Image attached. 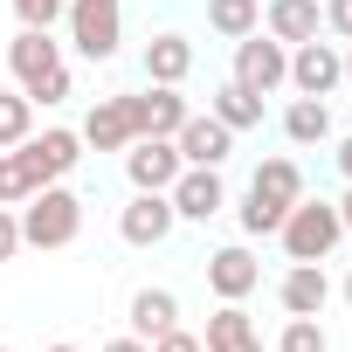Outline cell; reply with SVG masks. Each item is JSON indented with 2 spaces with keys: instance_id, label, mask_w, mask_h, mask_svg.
<instances>
[{
  "instance_id": "6da1fadb",
  "label": "cell",
  "mask_w": 352,
  "mask_h": 352,
  "mask_svg": "<svg viewBox=\"0 0 352 352\" xmlns=\"http://www.w3.org/2000/svg\"><path fill=\"white\" fill-rule=\"evenodd\" d=\"M76 235H83V201L63 180H49L21 201V249H69Z\"/></svg>"
},
{
  "instance_id": "7a4b0ae2",
  "label": "cell",
  "mask_w": 352,
  "mask_h": 352,
  "mask_svg": "<svg viewBox=\"0 0 352 352\" xmlns=\"http://www.w3.org/2000/svg\"><path fill=\"white\" fill-rule=\"evenodd\" d=\"M276 242H283V256L290 263H324L338 242H345V221H338V201H290V214H283V228H276Z\"/></svg>"
},
{
  "instance_id": "3957f363",
  "label": "cell",
  "mask_w": 352,
  "mask_h": 352,
  "mask_svg": "<svg viewBox=\"0 0 352 352\" xmlns=\"http://www.w3.org/2000/svg\"><path fill=\"white\" fill-rule=\"evenodd\" d=\"M69 42L83 63H111L118 42H124V21H118V0H69Z\"/></svg>"
},
{
  "instance_id": "277c9868",
  "label": "cell",
  "mask_w": 352,
  "mask_h": 352,
  "mask_svg": "<svg viewBox=\"0 0 352 352\" xmlns=\"http://www.w3.org/2000/svg\"><path fill=\"white\" fill-rule=\"evenodd\" d=\"M235 83L249 90V97H270V90H283L290 83V49L276 42V35H242L235 42Z\"/></svg>"
},
{
  "instance_id": "5b68a950",
  "label": "cell",
  "mask_w": 352,
  "mask_h": 352,
  "mask_svg": "<svg viewBox=\"0 0 352 352\" xmlns=\"http://www.w3.org/2000/svg\"><path fill=\"white\" fill-rule=\"evenodd\" d=\"M124 111H131V138H173V131L187 124V97H180V83L131 90V97H124Z\"/></svg>"
},
{
  "instance_id": "8992f818",
  "label": "cell",
  "mask_w": 352,
  "mask_h": 352,
  "mask_svg": "<svg viewBox=\"0 0 352 352\" xmlns=\"http://www.w3.org/2000/svg\"><path fill=\"white\" fill-rule=\"evenodd\" d=\"M180 145L173 138H131L124 145V173H131V194H166L173 180H180Z\"/></svg>"
},
{
  "instance_id": "52a82bcc",
  "label": "cell",
  "mask_w": 352,
  "mask_h": 352,
  "mask_svg": "<svg viewBox=\"0 0 352 352\" xmlns=\"http://www.w3.org/2000/svg\"><path fill=\"white\" fill-rule=\"evenodd\" d=\"M173 214L180 221H214L228 208V187H221V166H180V180L166 187Z\"/></svg>"
},
{
  "instance_id": "ba28073f",
  "label": "cell",
  "mask_w": 352,
  "mask_h": 352,
  "mask_svg": "<svg viewBox=\"0 0 352 352\" xmlns=\"http://www.w3.org/2000/svg\"><path fill=\"white\" fill-rule=\"evenodd\" d=\"M338 83H345L338 42H318V35H311V42L290 49V90H297V97H331Z\"/></svg>"
},
{
  "instance_id": "9c48e42d",
  "label": "cell",
  "mask_w": 352,
  "mask_h": 352,
  "mask_svg": "<svg viewBox=\"0 0 352 352\" xmlns=\"http://www.w3.org/2000/svg\"><path fill=\"white\" fill-rule=\"evenodd\" d=\"M173 145H180L187 166H221V159L235 152V131H228L214 111H187V124L173 131Z\"/></svg>"
},
{
  "instance_id": "30bf717a",
  "label": "cell",
  "mask_w": 352,
  "mask_h": 352,
  "mask_svg": "<svg viewBox=\"0 0 352 352\" xmlns=\"http://www.w3.org/2000/svg\"><path fill=\"white\" fill-rule=\"evenodd\" d=\"M173 228H180V214H173L166 194H131V208L118 214V235H124L131 249H159Z\"/></svg>"
},
{
  "instance_id": "8fae6325",
  "label": "cell",
  "mask_w": 352,
  "mask_h": 352,
  "mask_svg": "<svg viewBox=\"0 0 352 352\" xmlns=\"http://www.w3.org/2000/svg\"><path fill=\"white\" fill-rule=\"evenodd\" d=\"M208 290H214L221 304H242L249 290H263V263H256L242 242H228V249L208 256Z\"/></svg>"
},
{
  "instance_id": "7c38bea8",
  "label": "cell",
  "mask_w": 352,
  "mask_h": 352,
  "mask_svg": "<svg viewBox=\"0 0 352 352\" xmlns=\"http://www.w3.org/2000/svg\"><path fill=\"white\" fill-rule=\"evenodd\" d=\"M276 304H283L290 318H318V311L331 304V276H324V263H290L283 283H276Z\"/></svg>"
},
{
  "instance_id": "4fadbf2b",
  "label": "cell",
  "mask_w": 352,
  "mask_h": 352,
  "mask_svg": "<svg viewBox=\"0 0 352 352\" xmlns=\"http://www.w3.org/2000/svg\"><path fill=\"white\" fill-rule=\"evenodd\" d=\"M21 152L35 159V173H42V180H69V173L83 166V131H69V124H49V131H42V138H28Z\"/></svg>"
},
{
  "instance_id": "5bb4252c",
  "label": "cell",
  "mask_w": 352,
  "mask_h": 352,
  "mask_svg": "<svg viewBox=\"0 0 352 352\" xmlns=\"http://www.w3.org/2000/svg\"><path fill=\"white\" fill-rule=\"evenodd\" d=\"M318 28H324V8H318V0H270V8H263V35H276L283 49L311 42Z\"/></svg>"
},
{
  "instance_id": "9a60e30c",
  "label": "cell",
  "mask_w": 352,
  "mask_h": 352,
  "mask_svg": "<svg viewBox=\"0 0 352 352\" xmlns=\"http://www.w3.org/2000/svg\"><path fill=\"white\" fill-rule=\"evenodd\" d=\"M63 63V42H49V28H21L14 42H8V69H14V83L28 90L35 76H49Z\"/></svg>"
},
{
  "instance_id": "2e32d148",
  "label": "cell",
  "mask_w": 352,
  "mask_h": 352,
  "mask_svg": "<svg viewBox=\"0 0 352 352\" xmlns=\"http://www.w3.org/2000/svg\"><path fill=\"white\" fill-rule=\"evenodd\" d=\"M83 145H90V152H124V145H131V111H124V97H97V104H90Z\"/></svg>"
},
{
  "instance_id": "e0dca14e",
  "label": "cell",
  "mask_w": 352,
  "mask_h": 352,
  "mask_svg": "<svg viewBox=\"0 0 352 352\" xmlns=\"http://www.w3.org/2000/svg\"><path fill=\"white\" fill-rule=\"evenodd\" d=\"M145 76L152 83H187L194 76V42L187 35H152L145 42Z\"/></svg>"
},
{
  "instance_id": "ac0fdd59",
  "label": "cell",
  "mask_w": 352,
  "mask_h": 352,
  "mask_svg": "<svg viewBox=\"0 0 352 352\" xmlns=\"http://www.w3.org/2000/svg\"><path fill=\"white\" fill-rule=\"evenodd\" d=\"M173 324H180V297L145 283V290L131 297V338H145V345H152V338H159V331H173Z\"/></svg>"
},
{
  "instance_id": "d6986e66",
  "label": "cell",
  "mask_w": 352,
  "mask_h": 352,
  "mask_svg": "<svg viewBox=\"0 0 352 352\" xmlns=\"http://www.w3.org/2000/svg\"><path fill=\"white\" fill-rule=\"evenodd\" d=\"M208 352H263V338H256V324H249V311L242 304H221L214 318H208V338H201Z\"/></svg>"
},
{
  "instance_id": "ffe728a7",
  "label": "cell",
  "mask_w": 352,
  "mask_h": 352,
  "mask_svg": "<svg viewBox=\"0 0 352 352\" xmlns=\"http://www.w3.org/2000/svg\"><path fill=\"white\" fill-rule=\"evenodd\" d=\"M283 138H290V145H324V138H331V111H324V97H290V111H283Z\"/></svg>"
},
{
  "instance_id": "44dd1931",
  "label": "cell",
  "mask_w": 352,
  "mask_h": 352,
  "mask_svg": "<svg viewBox=\"0 0 352 352\" xmlns=\"http://www.w3.org/2000/svg\"><path fill=\"white\" fill-rule=\"evenodd\" d=\"M249 187L290 208V201H304V166H297L290 152H276V159H263V166H256V180H249Z\"/></svg>"
},
{
  "instance_id": "7402d4cb",
  "label": "cell",
  "mask_w": 352,
  "mask_h": 352,
  "mask_svg": "<svg viewBox=\"0 0 352 352\" xmlns=\"http://www.w3.org/2000/svg\"><path fill=\"white\" fill-rule=\"evenodd\" d=\"M208 111H214V118H221V124H228V131H235V138H242V131H256V124H263V97H249V90H242V83H235V76H228V83H221V90H214V104H208Z\"/></svg>"
},
{
  "instance_id": "603a6c76",
  "label": "cell",
  "mask_w": 352,
  "mask_h": 352,
  "mask_svg": "<svg viewBox=\"0 0 352 352\" xmlns=\"http://www.w3.org/2000/svg\"><path fill=\"white\" fill-rule=\"evenodd\" d=\"M208 28H214L221 42L256 35V28H263V0H208Z\"/></svg>"
},
{
  "instance_id": "cb8c5ba5",
  "label": "cell",
  "mask_w": 352,
  "mask_h": 352,
  "mask_svg": "<svg viewBox=\"0 0 352 352\" xmlns=\"http://www.w3.org/2000/svg\"><path fill=\"white\" fill-rule=\"evenodd\" d=\"M35 187H49L42 173H35V159H28L21 145H14V152H0V208H21Z\"/></svg>"
},
{
  "instance_id": "d4e9b609",
  "label": "cell",
  "mask_w": 352,
  "mask_h": 352,
  "mask_svg": "<svg viewBox=\"0 0 352 352\" xmlns=\"http://www.w3.org/2000/svg\"><path fill=\"white\" fill-rule=\"evenodd\" d=\"M28 138H35V104L21 90H0V152H14Z\"/></svg>"
},
{
  "instance_id": "484cf974",
  "label": "cell",
  "mask_w": 352,
  "mask_h": 352,
  "mask_svg": "<svg viewBox=\"0 0 352 352\" xmlns=\"http://www.w3.org/2000/svg\"><path fill=\"white\" fill-rule=\"evenodd\" d=\"M235 214H242V235H276V228H283V214H290V208H283V201H270V194H256V187H249V194H242V208H235Z\"/></svg>"
},
{
  "instance_id": "4316f807",
  "label": "cell",
  "mask_w": 352,
  "mask_h": 352,
  "mask_svg": "<svg viewBox=\"0 0 352 352\" xmlns=\"http://www.w3.org/2000/svg\"><path fill=\"white\" fill-rule=\"evenodd\" d=\"M276 352H331V338H324V324H318V318H283Z\"/></svg>"
},
{
  "instance_id": "83f0119b",
  "label": "cell",
  "mask_w": 352,
  "mask_h": 352,
  "mask_svg": "<svg viewBox=\"0 0 352 352\" xmlns=\"http://www.w3.org/2000/svg\"><path fill=\"white\" fill-rule=\"evenodd\" d=\"M8 8L21 14V28H56L69 14V0H8Z\"/></svg>"
},
{
  "instance_id": "f1b7e54d",
  "label": "cell",
  "mask_w": 352,
  "mask_h": 352,
  "mask_svg": "<svg viewBox=\"0 0 352 352\" xmlns=\"http://www.w3.org/2000/svg\"><path fill=\"white\" fill-rule=\"evenodd\" d=\"M21 97H28V104H63V97H69V63H56L49 76H35Z\"/></svg>"
},
{
  "instance_id": "f546056e",
  "label": "cell",
  "mask_w": 352,
  "mask_h": 352,
  "mask_svg": "<svg viewBox=\"0 0 352 352\" xmlns=\"http://www.w3.org/2000/svg\"><path fill=\"white\" fill-rule=\"evenodd\" d=\"M152 352H208V345H201V331L173 324V331H159V338H152Z\"/></svg>"
},
{
  "instance_id": "4dcf8cb0",
  "label": "cell",
  "mask_w": 352,
  "mask_h": 352,
  "mask_svg": "<svg viewBox=\"0 0 352 352\" xmlns=\"http://www.w3.org/2000/svg\"><path fill=\"white\" fill-rule=\"evenodd\" d=\"M324 28L338 42H352V0H324Z\"/></svg>"
},
{
  "instance_id": "1f68e13d",
  "label": "cell",
  "mask_w": 352,
  "mask_h": 352,
  "mask_svg": "<svg viewBox=\"0 0 352 352\" xmlns=\"http://www.w3.org/2000/svg\"><path fill=\"white\" fill-rule=\"evenodd\" d=\"M14 249H21V214H14V208H0V263H8Z\"/></svg>"
},
{
  "instance_id": "d6a6232c",
  "label": "cell",
  "mask_w": 352,
  "mask_h": 352,
  "mask_svg": "<svg viewBox=\"0 0 352 352\" xmlns=\"http://www.w3.org/2000/svg\"><path fill=\"white\" fill-rule=\"evenodd\" d=\"M104 352H152V345H145V338H131V331H124V338H111V345H104Z\"/></svg>"
},
{
  "instance_id": "836d02e7",
  "label": "cell",
  "mask_w": 352,
  "mask_h": 352,
  "mask_svg": "<svg viewBox=\"0 0 352 352\" xmlns=\"http://www.w3.org/2000/svg\"><path fill=\"white\" fill-rule=\"evenodd\" d=\"M338 173H345V180H352V138L338 145Z\"/></svg>"
},
{
  "instance_id": "e575fe53",
  "label": "cell",
  "mask_w": 352,
  "mask_h": 352,
  "mask_svg": "<svg viewBox=\"0 0 352 352\" xmlns=\"http://www.w3.org/2000/svg\"><path fill=\"white\" fill-rule=\"evenodd\" d=\"M338 63H345V83H352V42H345V49H338Z\"/></svg>"
},
{
  "instance_id": "d590c367",
  "label": "cell",
  "mask_w": 352,
  "mask_h": 352,
  "mask_svg": "<svg viewBox=\"0 0 352 352\" xmlns=\"http://www.w3.org/2000/svg\"><path fill=\"white\" fill-rule=\"evenodd\" d=\"M42 352H83V345H42Z\"/></svg>"
},
{
  "instance_id": "8d00e7d4",
  "label": "cell",
  "mask_w": 352,
  "mask_h": 352,
  "mask_svg": "<svg viewBox=\"0 0 352 352\" xmlns=\"http://www.w3.org/2000/svg\"><path fill=\"white\" fill-rule=\"evenodd\" d=\"M345 304H352V270H345Z\"/></svg>"
},
{
  "instance_id": "74e56055",
  "label": "cell",
  "mask_w": 352,
  "mask_h": 352,
  "mask_svg": "<svg viewBox=\"0 0 352 352\" xmlns=\"http://www.w3.org/2000/svg\"><path fill=\"white\" fill-rule=\"evenodd\" d=\"M0 352H14V345H0Z\"/></svg>"
}]
</instances>
